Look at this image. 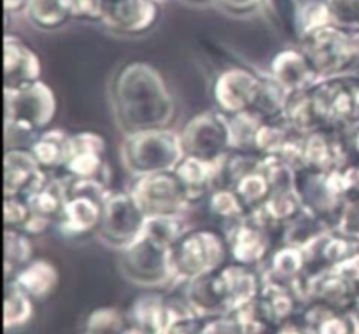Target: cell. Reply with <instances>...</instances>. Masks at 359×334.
I'll list each match as a JSON object with an SVG mask.
<instances>
[{
  "instance_id": "obj_45",
  "label": "cell",
  "mask_w": 359,
  "mask_h": 334,
  "mask_svg": "<svg viewBox=\"0 0 359 334\" xmlns=\"http://www.w3.org/2000/svg\"><path fill=\"white\" fill-rule=\"evenodd\" d=\"M333 21L347 28H359V0H326Z\"/></svg>"
},
{
  "instance_id": "obj_18",
  "label": "cell",
  "mask_w": 359,
  "mask_h": 334,
  "mask_svg": "<svg viewBox=\"0 0 359 334\" xmlns=\"http://www.w3.org/2000/svg\"><path fill=\"white\" fill-rule=\"evenodd\" d=\"M347 132L319 128L305 133L304 167L319 170H339L353 161Z\"/></svg>"
},
{
  "instance_id": "obj_16",
  "label": "cell",
  "mask_w": 359,
  "mask_h": 334,
  "mask_svg": "<svg viewBox=\"0 0 359 334\" xmlns=\"http://www.w3.org/2000/svg\"><path fill=\"white\" fill-rule=\"evenodd\" d=\"M184 291L193 310L202 317L226 315L231 310V294L224 266L209 270L184 284H177Z\"/></svg>"
},
{
  "instance_id": "obj_40",
  "label": "cell",
  "mask_w": 359,
  "mask_h": 334,
  "mask_svg": "<svg viewBox=\"0 0 359 334\" xmlns=\"http://www.w3.org/2000/svg\"><path fill=\"white\" fill-rule=\"evenodd\" d=\"M228 118H230L231 151L256 153V135H258L263 119L251 111L242 112V114L237 116H228Z\"/></svg>"
},
{
  "instance_id": "obj_37",
  "label": "cell",
  "mask_w": 359,
  "mask_h": 334,
  "mask_svg": "<svg viewBox=\"0 0 359 334\" xmlns=\"http://www.w3.org/2000/svg\"><path fill=\"white\" fill-rule=\"evenodd\" d=\"M335 23L326 0H298L297 9H294V39L297 42L304 35L326 27V25Z\"/></svg>"
},
{
  "instance_id": "obj_43",
  "label": "cell",
  "mask_w": 359,
  "mask_h": 334,
  "mask_svg": "<svg viewBox=\"0 0 359 334\" xmlns=\"http://www.w3.org/2000/svg\"><path fill=\"white\" fill-rule=\"evenodd\" d=\"M333 230L351 240L359 242V191H353L344 200L333 223Z\"/></svg>"
},
{
  "instance_id": "obj_47",
  "label": "cell",
  "mask_w": 359,
  "mask_h": 334,
  "mask_svg": "<svg viewBox=\"0 0 359 334\" xmlns=\"http://www.w3.org/2000/svg\"><path fill=\"white\" fill-rule=\"evenodd\" d=\"M265 0H216V6L223 11L224 14H230L235 18L252 16L258 11L263 9Z\"/></svg>"
},
{
  "instance_id": "obj_46",
  "label": "cell",
  "mask_w": 359,
  "mask_h": 334,
  "mask_svg": "<svg viewBox=\"0 0 359 334\" xmlns=\"http://www.w3.org/2000/svg\"><path fill=\"white\" fill-rule=\"evenodd\" d=\"M72 20L100 23L104 0H65Z\"/></svg>"
},
{
  "instance_id": "obj_12",
  "label": "cell",
  "mask_w": 359,
  "mask_h": 334,
  "mask_svg": "<svg viewBox=\"0 0 359 334\" xmlns=\"http://www.w3.org/2000/svg\"><path fill=\"white\" fill-rule=\"evenodd\" d=\"M160 14L158 0H104L100 25L121 37H140L156 27Z\"/></svg>"
},
{
  "instance_id": "obj_5",
  "label": "cell",
  "mask_w": 359,
  "mask_h": 334,
  "mask_svg": "<svg viewBox=\"0 0 359 334\" xmlns=\"http://www.w3.org/2000/svg\"><path fill=\"white\" fill-rule=\"evenodd\" d=\"M4 125L11 132L39 135L51 128L58 112V100L53 88L44 81H35L16 90H4Z\"/></svg>"
},
{
  "instance_id": "obj_11",
  "label": "cell",
  "mask_w": 359,
  "mask_h": 334,
  "mask_svg": "<svg viewBox=\"0 0 359 334\" xmlns=\"http://www.w3.org/2000/svg\"><path fill=\"white\" fill-rule=\"evenodd\" d=\"M130 191L147 217H181L193 209L188 189L174 170L137 177Z\"/></svg>"
},
{
  "instance_id": "obj_24",
  "label": "cell",
  "mask_w": 359,
  "mask_h": 334,
  "mask_svg": "<svg viewBox=\"0 0 359 334\" xmlns=\"http://www.w3.org/2000/svg\"><path fill=\"white\" fill-rule=\"evenodd\" d=\"M11 280L37 303L49 300L56 293L60 286V270L49 259H32Z\"/></svg>"
},
{
  "instance_id": "obj_49",
  "label": "cell",
  "mask_w": 359,
  "mask_h": 334,
  "mask_svg": "<svg viewBox=\"0 0 359 334\" xmlns=\"http://www.w3.org/2000/svg\"><path fill=\"white\" fill-rule=\"evenodd\" d=\"M28 2L30 0H4V11H6V20L16 16H25Z\"/></svg>"
},
{
  "instance_id": "obj_19",
  "label": "cell",
  "mask_w": 359,
  "mask_h": 334,
  "mask_svg": "<svg viewBox=\"0 0 359 334\" xmlns=\"http://www.w3.org/2000/svg\"><path fill=\"white\" fill-rule=\"evenodd\" d=\"M104 200L93 198L79 193H69L65 207L56 219V230L69 240H79L90 235H97L102 221Z\"/></svg>"
},
{
  "instance_id": "obj_15",
  "label": "cell",
  "mask_w": 359,
  "mask_h": 334,
  "mask_svg": "<svg viewBox=\"0 0 359 334\" xmlns=\"http://www.w3.org/2000/svg\"><path fill=\"white\" fill-rule=\"evenodd\" d=\"M230 247V259L237 265L263 268L277 247V240L251 216L244 217L224 231Z\"/></svg>"
},
{
  "instance_id": "obj_9",
  "label": "cell",
  "mask_w": 359,
  "mask_h": 334,
  "mask_svg": "<svg viewBox=\"0 0 359 334\" xmlns=\"http://www.w3.org/2000/svg\"><path fill=\"white\" fill-rule=\"evenodd\" d=\"M170 249L144 231L130 247L119 252V270L126 280L137 286H167L174 280Z\"/></svg>"
},
{
  "instance_id": "obj_29",
  "label": "cell",
  "mask_w": 359,
  "mask_h": 334,
  "mask_svg": "<svg viewBox=\"0 0 359 334\" xmlns=\"http://www.w3.org/2000/svg\"><path fill=\"white\" fill-rule=\"evenodd\" d=\"M224 272H226L228 286H230L231 294L230 312L251 303L252 300L259 296L263 287L262 268H252V266L237 265V263L230 261L224 265Z\"/></svg>"
},
{
  "instance_id": "obj_28",
  "label": "cell",
  "mask_w": 359,
  "mask_h": 334,
  "mask_svg": "<svg viewBox=\"0 0 359 334\" xmlns=\"http://www.w3.org/2000/svg\"><path fill=\"white\" fill-rule=\"evenodd\" d=\"M263 275L269 279L280 280L286 284H294L307 272V258L300 247L287 244H279L270 254L269 261L262 268Z\"/></svg>"
},
{
  "instance_id": "obj_27",
  "label": "cell",
  "mask_w": 359,
  "mask_h": 334,
  "mask_svg": "<svg viewBox=\"0 0 359 334\" xmlns=\"http://www.w3.org/2000/svg\"><path fill=\"white\" fill-rule=\"evenodd\" d=\"M126 314L132 324L139 326L149 334H160L168 321L167 294L153 291L139 294L126 308Z\"/></svg>"
},
{
  "instance_id": "obj_14",
  "label": "cell",
  "mask_w": 359,
  "mask_h": 334,
  "mask_svg": "<svg viewBox=\"0 0 359 334\" xmlns=\"http://www.w3.org/2000/svg\"><path fill=\"white\" fill-rule=\"evenodd\" d=\"M107 144L104 135L93 130H81L72 133V147L62 175L69 179H100L111 184L109 170Z\"/></svg>"
},
{
  "instance_id": "obj_17",
  "label": "cell",
  "mask_w": 359,
  "mask_h": 334,
  "mask_svg": "<svg viewBox=\"0 0 359 334\" xmlns=\"http://www.w3.org/2000/svg\"><path fill=\"white\" fill-rule=\"evenodd\" d=\"M49 172L39 165L30 147H9L4 156V196L28 198L48 182Z\"/></svg>"
},
{
  "instance_id": "obj_44",
  "label": "cell",
  "mask_w": 359,
  "mask_h": 334,
  "mask_svg": "<svg viewBox=\"0 0 359 334\" xmlns=\"http://www.w3.org/2000/svg\"><path fill=\"white\" fill-rule=\"evenodd\" d=\"M30 216L32 210L27 198H20V196H4V226L21 230Z\"/></svg>"
},
{
  "instance_id": "obj_51",
  "label": "cell",
  "mask_w": 359,
  "mask_h": 334,
  "mask_svg": "<svg viewBox=\"0 0 359 334\" xmlns=\"http://www.w3.org/2000/svg\"><path fill=\"white\" fill-rule=\"evenodd\" d=\"M347 139H349L351 153H353V158H359V126L353 128L351 132H347Z\"/></svg>"
},
{
  "instance_id": "obj_4",
  "label": "cell",
  "mask_w": 359,
  "mask_h": 334,
  "mask_svg": "<svg viewBox=\"0 0 359 334\" xmlns=\"http://www.w3.org/2000/svg\"><path fill=\"white\" fill-rule=\"evenodd\" d=\"M298 46L311 60L319 79L356 72L359 28L326 25L304 35Z\"/></svg>"
},
{
  "instance_id": "obj_53",
  "label": "cell",
  "mask_w": 359,
  "mask_h": 334,
  "mask_svg": "<svg viewBox=\"0 0 359 334\" xmlns=\"http://www.w3.org/2000/svg\"><path fill=\"white\" fill-rule=\"evenodd\" d=\"M186 4H191V6H207V4H214L216 0H182Z\"/></svg>"
},
{
  "instance_id": "obj_54",
  "label": "cell",
  "mask_w": 359,
  "mask_h": 334,
  "mask_svg": "<svg viewBox=\"0 0 359 334\" xmlns=\"http://www.w3.org/2000/svg\"><path fill=\"white\" fill-rule=\"evenodd\" d=\"M356 72H359V46H358V63H356Z\"/></svg>"
},
{
  "instance_id": "obj_1",
  "label": "cell",
  "mask_w": 359,
  "mask_h": 334,
  "mask_svg": "<svg viewBox=\"0 0 359 334\" xmlns=\"http://www.w3.org/2000/svg\"><path fill=\"white\" fill-rule=\"evenodd\" d=\"M111 104L123 135L170 128L175 119V100L156 67L147 62H128L111 81Z\"/></svg>"
},
{
  "instance_id": "obj_8",
  "label": "cell",
  "mask_w": 359,
  "mask_h": 334,
  "mask_svg": "<svg viewBox=\"0 0 359 334\" xmlns=\"http://www.w3.org/2000/svg\"><path fill=\"white\" fill-rule=\"evenodd\" d=\"M147 219L149 217L130 189H111L102 207L97 237L102 244L121 252L144 233Z\"/></svg>"
},
{
  "instance_id": "obj_26",
  "label": "cell",
  "mask_w": 359,
  "mask_h": 334,
  "mask_svg": "<svg viewBox=\"0 0 359 334\" xmlns=\"http://www.w3.org/2000/svg\"><path fill=\"white\" fill-rule=\"evenodd\" d=\"M28 147L46 172H62L70 156L72 133L62 128H48L35 135Z\"/></svg>"
},
{
  "instance_id": "obj_39",
  "label": "cell",
  "mask_w": 359,
  "mask_h": 334,
  "mask_svg": "<svg viewBox=\"0 0 359 334\" xmlns=\"http://www.w3.org/2000/svg\"><path fill=\"white\" fill-rule=\"evenodd\" d=\"M130 324L126 310L118 307H97L88 314L84 333L90 334H121Z\"/></svg>"
},
{
  "instance_id": "obj_6",
  "label": "cell",
  "mask_w": 359,
  "mask_h": 334,
  "mask_svg": "<svg viewBox=\"0 0 359 334\" xmlns=\"http://www.w3.org/2000/svg\"><path fill=\"white\" fill-rule=\"evenodd\" d=\"M346 167L339 170L304 167L297 170L294 177V193L304 209L326 221L332 230L344 200L353 193V182Z\"/></svg>"
},
{
  "instance_id": "obj_31",
  "label": "cell",
  "mask_w": 359,
  "mask_h": 334,
  "mask_svg": "<svg viewBox=\"0 0 359 334\" xmlns=\"http://www.w3.org/2000/svg\"><path fill=\"white\" fill-rule=\"evenodd\" d=\"M205 203L210 219L219 223L221 230L223 231H226L228 228H231L233 224H237L238 221L248 217L249 214V210L245 209V205L242 203V200L238 198L235 189L230 188L214 189L209 195V198L205 200Z\"/></svg>"
},
{
  "instance_id": "obj_3",
  "label": "cell",
  "mask_w": 359,
  "mask_h": 334,
  "mask_svg": "<svg viewBox=\"0 0 359 334\" xmlns=\"http://www.w3.org/2000/svg\"><path fill=\"white\" fill-rule=\"evenodd\" d=\"M121 158L125 168L135 179L175 170L184 158L181 133L172 128L130 133L123 139Z\"/></svg>"
},
{
  "instance_id": "obj_56",
  "label": "cell",
  "mask_w": 359,
  "mask_h": 334,
  "mask_svg": "<svg viewBox=\"0 0 359 334\" xmlns=\"http://www.w3.org/2000/svg\"><path fill=\"white\" fill-rule=\"evenodd\" d=\"M83 334H90V333H83Z\"/></svg>"
},
{
  "instance_id": "obj_33",
  "label": "cell",
  "mask_w": 359,
  "mask_h": 334,
  "mask_svg": "<svg viewBox=\"0 0 359 334\" xmlns=\"http://www.w3.org/2000/svg\"><path fill=\"white\" fill-rule=\"evenodd\" d=\"M25 18L41 32H55L72 21L65 0H30Z\"/></svg>"
},
{
  "instance_id": "obj_32",
  "label": "cell",
  "mask_w": 359,
  "mask_h": 334,
  "mask_svg": "<svg viewBox=\"0 0 359 334\" xmlns=\"http://www.w3.org/2000/svg\"><path fill=\"white\" fill-rule=\"evenodd\" d=\"M283 119L291 128L300 133H309L321 128V121H319L311 91H291L286 98Z\"/></svg>"
},
{
  "instance_id": "obj_7",
  "label": "cell",
  "mask_w": 359,
  "mask_h": 334,
  "mask_svg": "<svg viewBox=\"0 0 359 334\" xmlns=\"http://www.w3.org/2000/svg\"><path fill=\"white\" fill-rule=\"evenodd\" d=\"M321 128L351 132L359 126V72L319 79L309 88Z\"/></svg>"
},
{
  "instance_id": "obj_48",
  "label": "cell",
  "mask_w": 359,
  "mask_h": 334,
  "mask_svg": "<svg viewBox=\"0 0 359 334\" xmlns=\"http://www.w3.org/2000/svg\"><path fill=\"white\" fill-rule=\"evenodd\" d=\"M53 226H55V223H53L51 219H46V217L37 216V214L32 212V216L28 217V221L25 223V226L21 228V230L34 238V237H39V235H44L46 231L51 230Z\"/></svg>"
},
{
  "instance_id": "obj_20",
  "label": "cell",
  "mask_w": 359,
  "mask_h": 334,
  "mask_svg": "<svg viewBox=\"0 0 359 334\" xmlns=\"http://www.w3.org/2000/svg\"><path fill=\"white\" fill-rule=\"evenodd\" d=\"M42 63L37 53L21 37H4V90H16L41 81Z\"/></svg>"
},
{
  "instance_id": "obj_50",
  "label": "cell",
  "mask_w": 359,
  "mask_h": 334,
  "mask_svg": "<svg viewBox=\"0 0 359 334\" xmlns=\"http://www.w3.org/2000/svg\"><path fill=\"white\" fill-rule=\"evenodd\" d=\"M273 334H309V333L305 331V328H304V324L300 322V319L293 317L291 321L280 324Z\"/></svg>"
},
{
  "instance_id": "obj_30",
  "label": "cell",
  "mask_w": 359,
  "mask_h": 334,
  "mask_svg": "<svg viewBox=\"0 0 359 334\" xmlns=\"http://www.w3.org/2000/svg\"><path fill=\"white\" fill-rule=\"evenodd\" d=\"M67 198H69V179L65 175H56V177H49L48 182L27 200L32 212L51 219L56 224Z\"/></svg>"
},
{
  "instance_id": "obj_41",
  "label": "cell",
  "mask_w": 359,
  "mask_h": 334,
  "mask_svg": "<svg viewBox=\"0 0 359 334\" xmlns=\"http://www.w3.org/2000/svg\"><path fill=\"white\" fill-rule=\"evenodd\" d=\"M233 189L249 212L259 209L273 193L269 179L263 175L262 170L245 175L244 179H241V181L235 184Z\"/></svg>"
},
{
  "instance_id": "obj_21",
  "label": "cell",
  "mask_w": 359,
  "mask_h": 334,
  "mask_svg": "<svg viewBox=\"0 0 359 334\" xmlns=\"http://www.w3.org/2000/svg\"><path fill=\"white\" fill-rule=\"evenodd\" d=\"M309 294L311 300L321 301L328 307L342 312L356 308L359 300V282L344 275L335 268L309 277Z\"/></svg>"
},
{
  "instance_id": "obj_35",
  "label": "cell",
  "mask_w": 359,
  "mask_h": 334,
  "mask_svg": "<svg viewBox=\"0 0 359 334\" xmlns=\"http://www.w3.org/2000/svg\"><path fill=\"white\" fill-rule=\"evenodd\" d=\"M330 224L321 217L314 216L309 210H302L291 223L286 224L280 235V244L294 245V247L305 249L309 244L321 237L323 233L330 231Z\"/></svg>"
},
{
  "instance_id": "obj_25",
  "label": "cell",
  "mask_w": 359,
  "mask_h": 334,
  "mask_svg": "<svg viewBox=\"0 0 359 334\" xmlns=\"http://www.w3.org/2000/svg\"><path fill=\"white\" fill-rule=\"evenodd\" d=\"M217 168H219V163H209V161L198 160V158L193 156H184L179 161L174 172L182 181L184 188L188 189L193 207L205 202L210 193L214 191Z\"/></svg>"
},
{
  "instance_id": "obj_2",
  "label": "cell",
  "mask_w": 359,
  "mask_h": 334,
  "mask_svg": "<svg viewBox=\"0 0 359 334\" xmlns=\"http://www.w3.org/2000/svg\"><path fill=\"white\" fill-rule=\"evenodd\" d=\"M174 280L172 286L184 284L209 270L221 268L230 263V247L223 230L189 226L170 249Z\"/></svg>"
},
{
  "instance_id": "obj_34",
  "label": "cell",
  "mask_w": 359,
  "mask_h": 334,
  "mask_svg": "<svg viewBox=\"0 0 359 334\" xmlns=\"http://www.w3.org/2000/svg\"><path fill=\"white\" fill-rule=\"evenodd\" d=\"M34 259V244L32 237L23 230L6 228L4 231V273L6 282L13 279L23 266Z\"/></svg>"
},
{
  "instance_id": "obj_55",
  "label": "cell",
  "mask_w": 359,
  "mask_h": 334,
  "mask_svg": "<svg viewBox=\"0 0 359 334\" xmlns=\"http://www.w3.org/2000/svg\"><path fill=\"white\" fill-rule=\"evenodd\" d=\"M158 2H165V0H158Z\"/></svg>"
},
{
  "instance_id": "obj_38",
  "label": "cell",
  "mask_w": 359,
  "mask_h": 334,
  "mask_svg": "<svg viewBox=\"0 0 359 334\" xmlns=\"http://www.w3.org/2000/svg\"><path fill=\"white\" fill-rule=\"evenodd\" d=\"M290 91L284 90L270 74L262 76V88H259L258 98L251 112L263 119V121H277L283 119L284 105Z\"/></svg>"
},
{
  "instance_id": "obj_52",
  "label": "cell",
  "mask_w": 359,
  "mask_h": 334,
  "mask_svg": "<svg viewBox=\"0 0 359 334\" xmlns=\"http://www.w3.org/2000/svg\"><path fill=\"white\" fill-rule=\"evenodd\" d=\"M121 334H149V333L144 331L142 328H139V326H135V324H132V322H130V324L126 326L125 331H123Z\"/></svg>"
},
{
  "instance_id": "obj_42",
  "label": "cell",
  "mask_w": 359,
  "mask_h": 334,
  "mask_svg": "<svg viewBox=\"0 0 359 334\" xmlns=\"http://www.w3.org/2000/svg\"><path fill=\"white\" fill-rule=\"evenodd\" d=\"M259 170L269 179L272 191H294L297 170L290 163H286L283 158L263 156Z\"/></svg>"
},
{
  "instance_id": "obj_23",
  "label": "cell",
  "mask_w": 359,
  "mask_h": 334,
  "mask_svg": "<svg viewBox=\"0 0 359 334\" xmlns=\"http://www.w3.org/2000/svg\"><path fill=\"white\" fill-rule=\"evenodd\" d=\"M309 334H359V315L311 300L297 315Z\"/></svg>"
},
{
  "instance_id": "obj_13",
  "label": "cell",
  "mask_w": 359,
  "mask_h": 334,
  "mask_svg": "<svg viewBox=\"0 0 359 334\" xmlns=\"http://www.w3.org/2000/svg\"><path fill=\"white\" fill-rule=\"evenodd\" d=\"M262 76L245 67H230L216 77L212 97L216 107L226 116L252 111L262 88Z\"/></svg>"
},
{
  "instance_id": "obj_36",
  "label": "cell",
  "mask_w": 359,
  "mask_h": 334,
  "mask_svg": "<svg viewBox=\"0 0 359 334\" xmlns=\"http://www.w3.org/2000/svg\"><path fill=\"white\" fill-rule=\"evenodd\" d=\"M35 314V301L16 286L13 280L6 282L4 296V328L7 331L30 324Z\"/></svg>"
},
{
  "instance_id": "obj_10",
  "label": "cell",
  "mask_w": 359,
  "mask_h": 334,
  "mask_svg": "<svg viewBox=\"0 0 359 334\" xmlns=\"http://www.w3.org/2000/svg\"><path fill=\"white\" fill-rule=\"evenodd\" d=\"M181 142L184 156L221 163L231 151L230 118L219 109L200 112L186 123Z\"/></svg>"
},
{
  "instance_id": "obj_22",
  "label": "cell",
  "mask_w": 359,
  "mask_h": 334,
  "mask_svg": "<svg viewBox=\"0 0 359 334\" xmlns=\"http://www.w3.org/2000/svg\"><path fill=\"white\" fill-rule=\"evenodd\" d=\"M269 74L290 93L309 90L319 81L318 72L300 46L277 51L270 62Z\"/></svg>"
}]
</instances>
